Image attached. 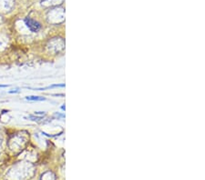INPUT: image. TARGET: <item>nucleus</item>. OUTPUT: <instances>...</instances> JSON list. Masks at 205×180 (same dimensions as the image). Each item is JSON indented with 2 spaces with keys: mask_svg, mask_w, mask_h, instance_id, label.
<instances>
[{
  "mask_svg": "<svg viewBox=\"0 0 205 180\" xmlns=\"http://www.w3.org/2000/svg\"><path fill=\"white\" fill-rule=\"evenodd\" d=\"M18 92H19L18 90H14V91H9V93H11V94H12V93H18Z\"/></svg>",
  "mask_w": 205,
  "mask_h": 180,
  "instance_id": "obj_5",
  "label": "nucleus"
},
{
  "mask_svg": "<svg viewBox=\"0 0 205 180\" xmlns=\"http://www.w3.org/2000/svg\"><path fill=\"white\" fill-rule=\"evenodd\" d=\"M9 86L8 85H0V87H2V88H5V87H8Z\"/></svg>",
  "mask_w": 205,
  "mask_h": 180,
  "instance_id": "obj_4",
  "label": "nucleus"
},
{
  "mask_svg": "<svg viewBox=\"0 0 205 180\" xmlns=\"http://www.w3.org/2000/svg\"><path fill=\"white\" fill-rule=\"evenodd\" d=\"M25 23H26V25L27 26V27L32 31V32H37L39 29H40V24L38 23V22H37V21H35V20H33V19H31V18H26L25 19Z\"/></svg>",
  "mask_w": 205,
  "mask_h": 180,
  "instance_id": "obj_1",
  "label": "nucleus"
},
{
  "mask_svg": "<svg viewBox=\"0 0 205 180\" xmlns=\"http://www.w3.org/2000/svg\"><path fill=\"white\" fill-rule=\"evenodd\" d=\"M40 180H56L55 179V176L52 174L51 172H47L44 175H42L41 179Z\"/></svg>",
  "mask_w": 205,
  "mask_h": 180,
  "instance_id": "obj_3",
  "label": "nucleus"
},
{
  "mask_svg": "<svg viewBox=\"0 0 205 180\" xmlns=\"http://www.w3.org/2000/svg\"><path fill=\"white\" fill-rule=\"evenodd\" d=\"M26 100H29V101H44L46 100L45 98L43 97H37V96H28L26 98Z\"/></svg>",
  "mask_w": 205,
  "mask_h": 180,
  "instance_id": "obj_2",
  "label": "nucleus"
}]
</instances>
